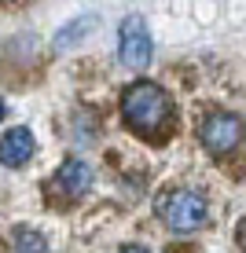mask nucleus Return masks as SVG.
<instances>
[{
    "label": "nucleus",
    "mask_w": 246,
    "mask_h": 253,
    "mask_svg": "<svg viewBox=\"0 0 246 253\" xmlns=\"http://www.w3.org/2000/svg\"><path fill=\"white\" fill-rule=\"evenodd\" d=\"M121 114L136 132H158L169 121V95L151 81H136L121 95Z\"/></svg>",
    "instance_id": "1"
},
{
    "label": "nucleus",
    "mask_w": 246,
    "mask_h": 253,
    "mask_svg": "<svg viewBox=\"0 0 246 253\" xmlns=\"http://www.w3.org/2000/svg\"><path fill=\"white\" fill-rule=\"evenodd\" d=\"M154 209H158V216H162L173 231H195V228L206 224V202H202L198 191H188V187L162 191Z\"/></svg>",
    "instance_id": "2"
},
{
    "label": "nucleus",
    "mask_w": 246,
    "mask_h": 253,
    "mask_svg": "<svg viewBox=\"0 0 246 253\" xmlns=\"http://www.w3.org/2000/svg\"><path fill=\"white\" fill-rule=\"evenodd\" d=\"M118 59L129 70H144L151 63V33L144 26V15H125L118 30Z\"/></svg>",
    "instance_id": "3"
},
{
    "label": "nucleus",
    "mask_w": 246,
    "mask_h": 253,
    "mask_svg": "<svg viewBox=\"0 0 246 253\" xmlns=\"http://www.w3.org/2000/svg\"><path fill=\"white\" fill-rule=\"evenodd\" d=\"M239 132H243V121L235 118V114H209L198 125L202 143H206L213 154H228L235 143H239Z\"/></svg>",
    "instance_id": "4"
},
{
    "label": "nucleus",
    "mask_w": 246,
    "mask_h": 253,
    "mask_svg": "<svg viewBox=\"0 0 246 253\" xmlns=\"http://www.w3.org/2000/svg\"><path fill=\"white\" fill-rule=\"evenodd\" d=\"M92 184V165L85 158H66L55 172V187L66 191V195H85Z\"/></svg>",
    "instance_id": "5"
},
{
    "label": "nucleus",
    "mask_w": 246,
    "mask_h": 253,
    "mask_svg": "<svg viewBox=\"0 0 246 253\" xmlns=\"http://www.w3.org/2000/svg\"><path fill=\"white\" fill-rule=\"evenodd\" d=\"M33 154V132L30 128H11V132H4L0 139V162L4 165H22L26 158Z\"/></svg>",
    "instance_id": "6"
},
{
    "label": "nucleus",
    "mask_w": 246,
    "mask_h": 253,
    "mask_svg": "<svg viewBox=\"0 0 246 253\" xmlns=\"http://www.w3.org/2000/svg\"><path fill=\"white\" fill-rule=\"evenodd\" d=\"M89 30H96V15H77L74 22H66L63 30L55 33V48H74V41L85 37Z\"/></svg>",
    "instance_id": "7"
},
{
    "label": "nucleus",
    "mask_w": 246,
    "mask_h": 253,
    "mask_svg": "<svg viewBox=\"0 0 246 253\" xmlns=\"http://www.w3.org/2000/svg\"><path fill=\"white\" fill-rule=\"evenodd\" d=\"M15 253H48V239L33 228L15 231Z\"/></svg>",
    "instance_id": "8"
},
{
    "label": "nucleus",
    "mask_w": 246,
    "mask_h": 253,
    "mask_svg": "<svg viewBox=\"0 0 246 253\" xmlns=\"http://www.w3.org/2000/svg\"><path fill=\"white\" fill-rule=\"evenodd\" d=\"M121 253H147V250H144V246H125Z\"/></svg>",
    "instance_id": "9"
},
{
    "label": "nucleus",
    "mask_w": 246,
    "mask_h": 253,
    "mask_svg": "<svg viewBox=\"0 0 246 253\" xmlns=\"http://www.w3.org/2000/svg\"><path fill=\"white\" fill-rule=\"evenodd\" d=\"M0 118H4V103H0Z\"/></svg>",
    "instance_id": "10"
}]
</instances>
